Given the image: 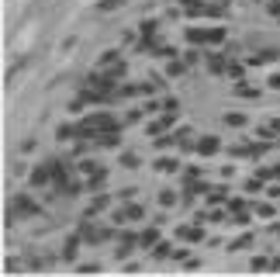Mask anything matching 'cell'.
Instances as JSON below:
<instances>
[{
    "label": "cell",
    "instance_id": "cell-1",
    "mask_svg": "<svg viewBox=\"0 0 280 277\" xmlns=\"http://www.w3.org/2000/svg\"><path fill=\"white\" fill-rule=\"evenodd\" d=\"M190 38H194V42H221L225 31H221V28H194Z\"/></svg>",
    "mask_w": 280,
    "mask_h": 277
},
{
    "label": "cell",
    "instance_id": "cell-2",
    "mask_svg": "<svg viewBox=\"0 0 280 277\" xmlns=\"http://www.w3.org/2000/svg\"><path fill=\"white\" fill-rule=\"evenodd\" d=\"M197 149H201V152H215V149H218V139H201V142H197Z\"/></svg>",
    "mask_w": 280,
    "mask_h": 277
}]
</instances>
